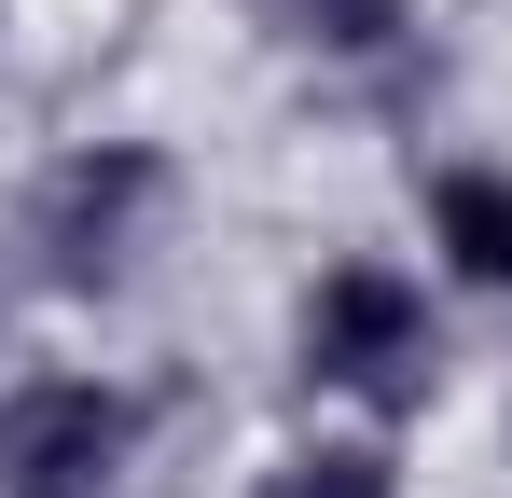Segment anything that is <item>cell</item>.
Here are the masks:
<instances>
[{
    "label": "cell",
    "instance_id": "obj_1",
    "mask_svg": "<svg viewBox=\"0 0 512 498\" xmlns=\"http://www.w3.org/2000/svg\"><path fill=\"white\" fill-rule=\"evenodd\" d=\"M305 374L346 388V402L374 415H416L443 388V332H429V291L402 263H333L319 291H305Z\"/></svg>",
    "mask_w": 512,
    "mask_h": 498
},
{
    "label": "cell",
    "instance_id": "obj_6",
    "mask_svg": "<svg viewBox=\"0 0 512 498\" xmlns=\"http://www.w3.org/2000/svg\"><path fill=\"white\" fill-rule=\"evenodd\" d=\"M263 498H402V485H388V443H291Z\"/></svg>",
    "mask_w": 512,
    "mask_h": 498
},
{
    "label": "cell",
    "instance_id": "obj_2",
    "mask_svg": "<svg viewBox=\"0 0 512 498\" xmlns=\"http://www.w3.org/2000/svg\"><path fill=\"white\" fill-rule=\"evenodd\" d=\"M139 457V402L111 374H28L0 388V498H111Z\"/></svg>",
    "mask_w": 512,
    "mask_h": 498
},
{
    "label": "cell",
    "instance_id": "obj_4",
    "mask_svg": "<svg viewBox=\"0 0 512 498\" xmlns=\"http://www.w3.org/2000/svg\"><path fill=\"white\" fill-rule=\"evenodd\" d=\"M429 236L471 291H512V166H443L429 180Z\"/></svg>",
    "mask_w": 512,
    "mask_h": 498
},
{
    "label": "cell",
    "instance_id": "obj_5",
    "mask_svg": "<svg viewBox=\"0 0 512 498\" xmlns=\"http://www.w3.org/2000/svg\"><path fill=\"white\" fill-rule=\"evenodd\" d=\"M305 56H388L402 28H416V0H263Z\"/></svg>",
    "mask_w": 512,
    "mask_h": 498
},
{
    "label": "cell",
    "instance_id": "obj_3",
    "mask_svg": "<svg viewBox=\"0 0 512 498\" xmlns=\"http://www.w3.org/2000/svg\"><path fill=\"white\" fill-rule=\"evenodd\" d=\"M153 194H167V166L139 153V139H97L42 180V208H28V249H42V277L56 291H111L125 277V249L153 222Z\"/></svg>",
    "mask_w": 512,
    "mask_h": 498
}]
</instances>
